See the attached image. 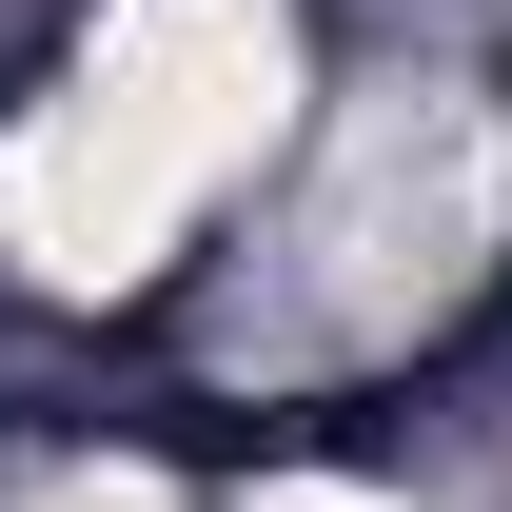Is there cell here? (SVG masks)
Instances as JSON below:
<instances>
[{
	"label": "cell",
	"instance_id": "1",
	"mask_svg": "<svg viewBox=\"0 0 512 512\" xmlns=\"http://www.w3.org/2000/svg\"><path fill=\"white\" fill-rule=\"evenodd\" d=\"M256 138H276V20H237V0H119V40L60 79V119L0 138V237L40 276H138Z\"/></svg>",
	"mask_w": 512,
	"mask_h": 512
}]
</instances>
